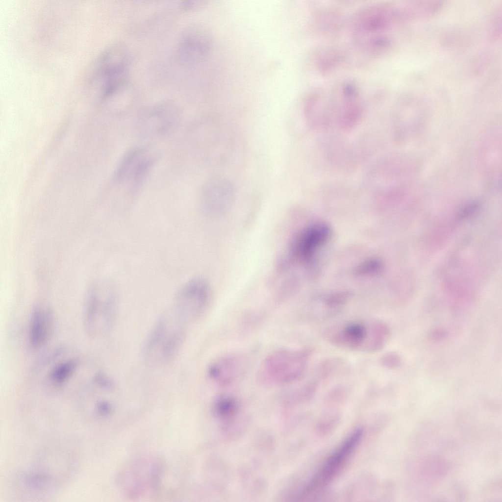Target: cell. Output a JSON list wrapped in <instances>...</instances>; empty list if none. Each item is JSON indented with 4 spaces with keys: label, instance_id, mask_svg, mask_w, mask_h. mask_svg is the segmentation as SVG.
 I'll use <instances>...</instances> for the list:
<instances>
[{
    "label": "cell",
    "instance_id": "1",
    "mask_svg": "<svg viewBox=\"0 0 502 502\" xmlns=\"http://www.w3.org/2000/svg\"><path fill=\"white\" fill-rule=\"evenodd\" d=\"M324 338L335 347L348 350L373 352L381 350L390 337L387 325L380 320L355 321L327 328Z\"/></svg>",
    "mask_w": 502,
    "mask_h": 502
},
{
    "label": "cell",
    "instance_id": "2",
    "mask_svg": "<svg viewBox=\"0 0 502 502\" xmlns=\"http://www.w3.org/2000/svg\"><path fill=\"white\" fill-rule=\"evenodd\" d=\"M184 319L166 314L155 324L146 341L144 353L148 359L164 361L172 358L179 351L186 335Z\"/></svg>",
    "mask_w": 502,
    "mask_h": 502
},
{
    "label": "cell",
    "instance_id": "3",
    "mask_svg": "<svg viewBox=\"0 0 502 502\" xmlns=\"http://www.w3.org/2000/svg\"><path fill=\"white\" fill-rule=\"evenodd\" d=\"M312 350L282 349L264 360L259 371L260 380L273 384H285L298 379L307 367Z\"/></svg>",
    "mask_w": 502,
    "mask_h": 502
},
{
    "label": "cell",
    "instance_id": "4",
    "mask_svg": "<svg viewBox=\"0 0 502 502\" xmlns=\"http://www.w3.org/2000/svg\"><path fill=\"white\" fill-rule=\"evenodd\" d=\"M213 294L211 286L205 279L195 277L185 282L176 298L178 313L184 318L198 320L210 309Z\"/></svg>",
    "mask_w": 502,
    "mask_h": 502
},
{
    "label": "cell",
    "instance_id": "5",
    "mask_svg": "<svg viewBox=\"0 0 502 502\" xmlns=\"http://www.w3.org/2000/svg\"><path fill=\"white\" fill-rule=\"evenodd\" d=\"M236 190L233 184L226 178L216 177L203 186L200 195V206L202 211L211 216L221 215L232 205Z\"/></svg>",
    "mask_w": 502,
    "mask_h": 502
},
{
    "label": "cell",
    "instance_id": "6",
    "mask_svg": "<svg viewBox=\"0 0 502 502\" xmlns=\"http://www.w3.org/2000/svg\"><path fill=\"white\" fill-rule=\"evenodd\" d=\"M363 431L354 430L330 455L307 485L305 493H310L328 484L338 473L362 438Z\"/></svg>",
    "mask_w": 502,
    "mask_h": 502
},
{
    "label": "cell",
    "instance_id": "7",
    "mask_svg": "<svg viewBox=\"0 0 502 502\" xmlns=\"http://www.w3.org/2000/svg\"><path fill=\"white\" fill-rule=\"evenodd\" d=\"M250 355L244 352L232 353L219 357L208 367L209 377L222 385L229 384L239 380L250 367Z\"/></svg>",
    "mask_w": 502,
    "mask_h": 502
},
{
    "label": "cell",
    "instance_id": "8",
    "mask_svg": "<svg viewBox=\"0 0 502 502\" xmlns=\"http://www.w3.org/2000/svg\"><path fill=\"white\" fill-rule=\"evenodd\" d=\"M330 230L324 224H316L301 231L291 246V254L303 261L311 259L315 251L328 239Z\"/></svg>",
    "mask_w": 502,
    "mask_h": 502
},
{
    "label": "cell",
    "instance_id": "9",
    "mask_svg": "<svg viewBox=\"0 0 502 502\" xmlns=\"http://www.w3.org/2000/svg\"><path fill=\"white\" fill-rule=\"evenodd\" d=\"M209 47V42L205 35L195 27H190L180 39L178 55L182 63L194 64L205 57Z\"/></svg>",
    "mask_w": 502,
    "mask_h": 502
},
{
    "label": "cell",
    "instance_id": "10",
    "mask_svg": "<svg viewBox=\"0 0 502 502\" xmlns=\"http://www.w3.org/2000/svg\"><path fill=\"white\" fill-rule=\"evenodd\" d=\"M53 329V314L49 309L35 307L32 312L30 326V341L32 347L39 348L50 339Z\"/></svg>",
    "mask_w": 502,
    "mask_h": 502
},
{
    "label": "cell",
    "instance_id": "11",
    "mask_svg": "<svg viewBox=\"0 0 502 502\" xmlns=\"http://www.w3.org/2000/svg\"><path fill=\"white\" fill-rule=\"evenodd\" d=\"M385 6H377L366 10L359 18V26L364 30L376 31L387 27L395 11Z\"/></svg>",
    "mask_w": 502,
    "mask_h": 502
},
{
    "label": "cell",
    "instance_id": "12",
    "mask_svg": "<svg viewBox=\"0 0 502 502\" xmlns=\"http://www.w3.org/2000/svg\"><path fill=\"white\" fill-rule=\"evenodd\" d=\"M103 281L94 283L87 292L85 306V324L87 331L92 334L101 301Z\"/></svg>",
    "mask_w": 502,
    "mask_h": 502
},
{
    "label": "cell",
    "instance_id": "13",
    "mask_svg": "<svg viewBox=\"0 0 502 502\" xmlns=\"http://www.w3.org/2000/svg\"><path fill=\"white\" fill-rule=\"evenodd\" d=\"M144 151L141 149H135L129 152L122 160L117 171V177L123 179L129 174H132L136 167L144 157Z\"/></svg>",
    "mask_w": 502,
    "mask_h": 502
},
{
    "label": "cell",
    "instance_id": "14",
    "mask_svg": "<svg viewBox=\"0 0 502 502\" xmlns=\"http://www.w3.org/2000/svg\"><path fill=\"white\" fill-rule=\"evenodd\" d=\"M77 366V361L71 359L56 366L50 372V379L54 383L61 385L73 374Z\"/></svg>",
    "mask_w": 502,
    "mask_h": 502
},
{
    "label": "cell",
    "instance_id": "15",
    "mask_svg": "<svg viewBox=\"0 0 502 502\" xmlns=\"http://www.w3.org/2000/svg\"><path fill=\"white\" fill-rule=\"evenodd\" d=\"M169 109L159 108L151 111L150 114L149 124L151 126L155 125L154 127L157 126V132H164L167 131L173 126V119L172 115L169 113Z\"/></svg>",
    "mask_w": 502,
    "mask_h": 502
},
{
    "label": "cell",
    "instance_id": "16",
    "mask_svg": "<svg viewBox=\"0 0 502 502\" xmlns=\"http://www.w3.org/2000/svg\"><path fill=\"white\" fill-rule=\"evenodd\" d=\"M347 367L342 359L336 358L328 359L320 364L319 375L323 379L328 378L344 372Z\"/></svg>",
    "mask_w": 502,
    "mask_h": 502
},
{
    "label": "cell",
    "instance_id": "17",
    "mask_svg": "<svg viewBox=\"0 0 502 502\" xmlns=\"http://www.w3.org/2000/svg\"><path fill=\"white\" fill-rule=\"evenodd\" d=\"M348 298L349 295L347 293L331 295L326 298L325 304L327 308L335 310L345 304Z\"/></svg>",
    "mask_w": 502,
    "mask_h": 502
},
{
    "label": "cell",
    "instance_id": "18",
    "mask_svg": "<svg viewBox=\"0 0 502 502\" xmlns=\"http://www.w3.org/2000/svg\"><path fill=\"white\" fill-rule=\"evenodd\" d=\"M379 363L385 368L394 369L400 365L401 359L397 353L394 352H388L381 356L379 359Z\"/></svg>",
    "mask_w": 502,
    "mask_h": 502
},
{
    "label": "cell",
    "instance_id": "19",
    "mask_svg": "<svg viewBox=\"0 0 502 502\" xmlns=\"http://www.w3.org/2000/svg\"><path fill=\"white\" fill-rule=\"evenodd\" d=\"M381 268V263L376 259L366 261L360 266L357 270L358 274H372L377 272Z\"/></svg>",
    "mask_w": 502,
    "mask_h": 502
},
{
    "label": "cell",
    "instance_id": "20",
    "mask_svg": "<svg viewBox=\"0 0 502 502\" xmlns=\"http://www.w3.org/2000/svg\"><path fill=\"white\" fill-rule=\"evenodd\" d=\"M94 381L99 387L105 390H111L114 386L112 380L102 372H98L94 376Z\"/></svg>",
    "mask_w": 502,
    "mask_h": 502
},
{
    "label": "cell",
    "instance_id": "21",
    "mask_svg": "<svg viewBox=\"0 0 502 502\" xmlns=\"http://www.w3.org/2000/svg\"><path fill=\"white\" fill-rule=\"evenodd\" d=\"M478 208L477 202H471L464 206L458 212L457 220H463L468 218L475 213Z\"/></svg>",
    "mask_w": 502,
    "mask_h": 502
},
{
    "label": "cell",
    "instance_id": "22",
    "mask_svg": "<svg viewBox=\"0 0 502 502\" xmlns=\"http://www.w3.org/2000/svg\"><path fill=\"white\" fill-rule=\"evenodd\" d=\"M111 409L110 404L106 402H100L97 405L98 412L101 415H106Z\"/></svg>",
    "mask_w": 502,
    "mask_h": 502
}]
</instances>
